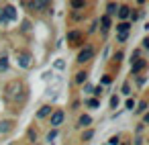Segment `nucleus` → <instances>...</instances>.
Listing matches in <instances>:
<instances>
[{
	"instance_id": "1",
	"label": "nucleus",
	"mask_w": 149,
	"mask_h": 145,
	"mask_svg": "<svg viewBox=\"0 0 149 145\" xmlns=\"http://www.w3.org/2000/svg\"><path fill=\"white\" fill-rule=\"evenodd\" d=\"M23 82L21 80H13V82H8L6 84V88H4V94H6V98L8 100H19L21 96H23Z\"/></svg>"
},
{
	"instance_id": "2",
	"label": "nucleus",
	"mask_w": 149,
	"mask_h": 145,
	"mask_svg": "<svg viewBox=\"0 0 149 145\" xmlns=\"http://www.w3.org/2000/svg\"><path fill=\"white\" fill-rule=\"evenodd\" d=\"M17 63H19V68L29 70V68H31V63H33L31 53H27V51H19V53H17Z\"/></svg>"
},
{
	"instance_id": "3",
	"label": "nucleus",
	"mask_w": 149,
	"mask_h": 145,
	"mask_svg": "<svg viewBox=\"0 0 149 145\" xmlns=\"http://www.w3.org/2000/svg\"><path fill=\"white\" fill-rule=\"evenodd\" d=\"M94 57V49L90 47V45H86L84 49H80V53H78V61L80 63H86V61H90Z\"/></svg>"
},
{
	"instance_id": "4",
	"label": "nucleus",
	"mask_w": 149,
	"mask_h": 145,
	"mask_svg": "<svg viewBox=\"0 0 149 145\" xmlns=\"http://www.w3.org/2000/svg\"><path fill=\"white\" fill-rule=\"evenodd\" d=\"M63 119H65V114H63V110H53V112L49 114V121H51V127H59V125L63 123Z\"/></svg>"
},
{
	"instance_id": "5",
	"label": "nucleus",
	"mask_w": 149,
	"mask_h": 145,
	"mask_svg": "<svg viewBox=\"0 0 149 145\" xmlns=\"http://www.w3.org/2000/svg\"><path fill=\"white\" fill-rule=\"evenodd\" d=\"M145 66H147V61L139 57V59H135V61H133V66H131V72H133V74H139V72H141Z\"/></svg>"
},
{
	"instance_id": "6",
	"label": "nucleus",
	"mask_w": 149,
	"mask_h": 145,
	"mask_svg": "<svg viewBox=\"0 0 149 145\" xmlns=\"http://www.w3.org/2000/svg\"><path fill=\"white\" fill-rule=\"evenodd\" d=\"M2 13H4V17H6V21H15L17 19V10H15V6H4L2 8Z\"/></svg>"
},
{
	"instance_id": "7",
	"label": "nucleus",
	"mask_w": 149,
	"mask_h": 145,
	"mask_svg": "<svg viewBox=\"0 0 149 145\" xmlns=\"http://www.w3.org/2000/svg\"><path fill=\"white\" fill-rule=\"evenodd\" d=\"M118 17H120V23H127V19L131 17V8L129 6H118Z\"/></svg>"
},
{
	"instance_id": "8",
	"label": "nucleus",
	"mask_w": 149,
	"mask_h": 145,
	"mask_svg": "<svg viewBox=\"0 0 149 145\" xmlns=\"http://www.w3.org/2000/svg\"><path fill=\"white\" fill-rule=\"evenodd\" d=\"M13 131V121H0V135H8Z\"/></svg>"
},
{
	"instance_id": "9",
	"label": "nucleus",
	"mask_w": 149,
	"mask_h": 145,
	"mask_svg": "<svg viewBox=\"0 0 149 145\" xmlns=\"http://www.w3.org/2000/svg\"><path fill=\"white\" fill-rule=\"evenodd\" d=\"M53 112V108L49 106V104H45V106H41L39 108V112H37V119H45V116H49Z\"/></svg>"
},
{
	"instance_id": "10",
	"label": "nucleus",
	"mask_w": 149,
	"mask_h": 145,
	"mask_svg": "<svg viewBox=\"0 0 149 145\" xmlns=\"http://www.w3.org/2000/svg\"><path fill=\"white\" fill-rule=\"evenodd\" d=\"M131 29V23H118L116 25V31H118V35H127V31Z\"/></svg>"
},
{
	"instance_id": "11",
	"label": "nucleus",
	"mask_w": 149,
	"mask_h": 145,
	"mask_svg": "<svg viewBox=\"0 0 149 145\" xmlns=\"http://www.w3.org/2000/svg\"><path fill=\"white\" fill-rule=\"evenodd\" d=\"M90 123H92V116H90V114H82V116L78 119V125H80V127H88Z\"/></svg>"
},
{
	"instance_id": "12",
	"label": "nucleus",
	"mask_w": 149,
	"mask_h": 145,
	"mask_svg": "<svg viewBox=\"0 0 149 145\" xmlns=\"http://www.w3.org/2000/svg\"><path fill=\"white\" fill-rule=\"evenodd\" d=\"M31 8H37V10H43V8H49V2H29Z\"/></svg>"
},
{
	"instance_id": "13",
	"label": "nucleus",
	"mask_w": 149,
	"mask_h": 145,
	"mask_svg": "<svg viewBox=\"0 0 149 145\" xmlns=\"http://www.w3.org/2000/svg\"><path fill=\"white\" fill-rule=\"evenodd\" d=\"M116 10H118V6H116L114 2H108V4H106V17H110V15H116Z\"/></svg>"
},
{
	"instance_id": "14",
	"label": "nucleus",
	"mask_w": 149,
	"mask_h": 145,
	"mask_svg": "<svg viewBox=\"0 0 149 145\" xmlns=\"http://www.w3.org/2000/svg\"><path fill=\"white\" fill-rule=\"evenodd\" d=\"M82 39V35L78 33V31H72V33H68V41H80Z\"/></svg>"
},
{
	"instance_id": "15",
	"label": "nucleus",
	"mask_w": 149,
	"mask_h": 145,
	"mask_svg": "<svg viewBox=\"0 0 149 145\" xmlns=\"http://www.w3.org/2000/svg\"><path fill=\"white\" fill-rule=\"evenodd\" d=\"M86 78H88V76H86V72H78V74H76V84H84V82H86Z\"/></svg>"
},
{
	"instance_id": "16",
	"label": "nucleus",
	"mask_w": 149,
	"mask_h": 145,
	"mask_svg": "<svg viewBox=\"0 0 149 145\" xmlns=\"http://www.w3.org/2000/svg\"><path fill=\"white\" fill-rule=\"evenodd\" d=\"M100 23H102V29H110V17L104 15V17L100 19Z\"/></svg>"
},
{
	"instance_id": "17",
	"label": "nucleus",
	"mask_w": 149,
	"mask_h": 145,
	"mask_svg": "<svg viewBox=\"0 0 149 145\" xmlns=\"http://www.w3.org/2000/svg\"><path fill=\"white\" fill-rule=\"evenodd\" d=\"M94 137V131L92 129H88V131H84V135H82V141H90Z\"/></svg>"
},
{
	"instance_id": "18",
	"label": "nucleus",
	"mask_w": 149,
	"mask_h": 145,
	"mask_svg": "<svg viewBox=\"0 0 149 145\" xmlns=\"http://www.w3.org/2000/svg\"><path fill=\"white\" fill-rule=\"evenodd\" d=\"M6 70H8V59L0 57V72H6Z\"/></svg>"
},
{
	"instance_id": "19",
	"label": "nucleus",
	"mask_w": 149,
	"mask_h": 145,
	"mask_svg": "<svg viewBox=\"0 0 149 145\" xmlns=\"http://www.w3.org/2000/svg\"><path fill=\"white\" fill-rule=\"evenodd\" d=\"M84 6H86L84 0H74V2H72V8H84Z\"/></svg>"
},
{
	"instance_id": "20",
	"label": "nucleus",
	"mask_w": 149,
	"mask_h": 145,
	"mask_svg": "<svg viewBox=\"0 0 149 145\" xmlns=\"http://www.w3.org/2000/svg\"><path fill=\"white\" fill-rule=\"evenodd\" d=\"M145 108H147V102L141 100V102H139V108H135V110H137V112H145Z\"/></svg>"
},
{
	"instance_id": "21",
	"label": "nucleus",
	"mask_w": 149,
	"mask_h": 145,
	"mask_svg": "<svg viewBox=\"0 0 149 145\" xmlns=\"http://www.w3.org/2000/svg\"><path fill=\"white\" fill-rule=\"evenodd\" d=\"M118 143H120V139H118V137H116V135H114V137H110V139H108V145H118Z\"/></svg>"
},
{
	"instance_id": "22",
	"label": "nucleus",
	"mask_w": 149,
	"mask_h": 145,
	"mask_svg": "<svg viewBox=\"0 0 149 145\" xmlns=\"http://www.w3.org/2000/svg\"><path fill=\"white\" fill-rule=\"evenodd\" d=\"M55 137H57V131H49L47 133V141H53Z\"/></svg>"
},
{
	"instance_id": "23",
	"label": "nucleus",
	"mask_w": 149,
	"mask_h": 145,
	"mask_svg": "<svg viewBox=\"0 0 149 145\" xmlns=\"http://www.w3.org/2000/svg\"><path fill=\"white\" fill-rule=\"evenodd\" d=\"M55 68H57V70H63V68H65L63 59H57V61H55Z\"/></svg>"
},
{
	"instance_id": "24",
	"label": "nucleus",
	"mask_w": 149,
	"mask_h": 145,
	"mask_svg": "<svg viewBox=\"0 0 149 145\" xmlns=\"http://www.w3.org/2000/svg\"><path fill=\"white\" fill-rule=\"evenodd\" d=\"M110 106H112V108H116V106H118V98H116V96H112V98H110Z\"/></svg>"
},
{
	"instance_id": "25",
	"label": "nucleus",
	"mask_w": 149,
	"mask_h": 145,
	"mask_svg": "<svg viewBox=\"0 0 149 145\" xmlns=\"http://www.w3.org/2000/svg\"><path fill=\"white\" fill-rule=\"evenodd\" d=\"M98 104H100V102H98L96 98H92V100H88V106H92V108H96Z\"/></svg>"
},
{
	"instance_id": "26",
	"label": "nucleus",
	"mask_w": 149,
	"mask_h": 145,
	"mask_svg": "<svg viewBox=\"0 0 149 145\" xmlns=\"http://www.w3.org/2000/svg\"><path fill=\"white\" fill-rule=\"evenodd\" d=\"M127 108H129V110H133V108H135V100H131V98H129V100H127Z\"/></svg>"
},
{
	"instance_id": "27",
	"label": "nucleus",
	"mask_w": 149,
	"mask_h": 145,
	"mask_svg": "<svg viewBox=\"0 0 149 145\" xmlns=\"http://www.w3.org/2000/svg\"><path fill=\"white\" fill-rule=\"evenodd\" d=\"M0 23H2V25H6L8 21H6V17H4V13H2V8H0Z\"/></svg>"
},
{
	"instance_id": "28",
	"label": "nucleus",
	"mask_w": 149,
	"mask_h": 145,
	"mask_svg": "<svg viewBox=\"0 0 149 145\" xmlns=\"http://www.w3.org/2000/svg\"><path fill=\"white\" fill-rule=\"evenodd\" d=\"M94 94L100 96V94H102V86H96V88H94Z\"/></svg>"
},
{
	"instance_id": "29",
	"label": "nucleus",
	"mask_w": 149,
	"mask_h": 145,
	"mask_svg": "<svg viewBox=\"0 0 149 145\" xmlns=\"http://www.w3.org/2000/svg\"><path fill=\"white\" fill-rule=\"evenodd\" d=\"M129 90H131V86H129V84H123V92L129 94Z\"/></svg>"
},
{
	"instance_id": "30",
	"label": "nucleus",
	"mask_w": 149,
	"mask_h": 145,
	"mask_svg": "<svg viewBox=\"0 0 149 145\" xmlns=\"http://www.w3.org/2000/svg\"><path fill=\"white\" fill-rule=\"evenodd\" d=\"M110 80H112L110 76H104V78H102V82H104V84H110Z\"/></svg>"
},
{
	"instance_id": "31",
	"label": "nucleus",
	"mask_w": 149,
	"mask_h": 145,
	"mask_svg": "<svg viewBox=\"0 0 149 145\" xmlns=\"http://www.w3.org/2000/svg\"><path fill=\"white\" fill-rule=\"evenodd\" d=\"M135 145H143V137H137L135 139Z\"/></svg>"
},
{
	"instance_id": "32",
	"label": "nucleus",
	"mask_w": 149,
	"mask_h": 145,
	"mask_svg": "<svg viewBox=\"0 0 149 145\" xmlns=\"http://www.w3.org/2000/svg\"><path fill=\"white\" fill-rule=\"evenodd\" d=\"M123 145H127V143H123Z\"/></svg>"
}]
</instances>
